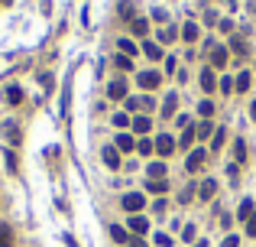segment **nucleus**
Returning a JSON list of instances; mask_svg holds the SVG:
<instances>
[{
  "instance_id": "obj_42",
  "label": "nucleus",
  "mask_w": 256,
  "mask_h": 247,
  "mask_svg": "<svg viewBox=\"0 0 256 247\" xmlns=\"http://www.w3.org/2000/svg\"><path fill=\"white\" fill-rule=\"evenodd\" d=\"M130 247H146V244H143V238H133V241H130Z\"/></svg>"
},
{
  "instance_id": "obj_8",
  "label": "nucleus",
  "mask_w": 256,
  "mask_h": 247,
  "mask_svg": "<svg viewBox=\"0 0 256 247\" xmlns=\"http://www.w3.org/2000/svg\"><path fill=\"white\" fill-rule=\"evenodd\" d=\"M107 98H114V101H124V98H127V82H110V88H107Z\"/></svg>"
},
{
  "instance_id": "obj_4",
  "label": "nucleus",
  "mask_w": 256,
  "mask_h": 247,
  "mask_svg": "<svg viewBox=\"0 0 256 247\" xmlns=\"http://www.w3.org/2000/svg\"><path fill=\"white\" fill-rule=\"evenodd\" d=\"M159 82H162V75H159V72H143V75H140V88H146V91L159 88Z\"/></svg>"
},
{
  "instance_id": "obj_11",
  "label": "nucleus",
  "mask_w": 256,
  "mask_h": 247,
  "mask_svg": "<svg viewBox=\"0 0 256 247\" xmlns=\"http://www.w3.org/2000/svg\"><path fill=\"white\" fill-rule=\"evenodd\" d=\"M146 189H149V192H156V195H165V192H169V182H165V179H149Z\"/></svg>"
},
{
  "instance_id": "obj_17",
  "label": "nucleus",
  "mask_w": 256,
  "mask_h": 247,
  "mask_svg": "<svg viewBox=\"0 0 256 247\" xmlns=\"http://www.w3.org/2000/svg\"><path fill=\"white\" fill-rule=\"evenodd\" d=\"M250 85H253V82H250V72H240V75H237V82H233V88H237V91H247Z\"/></svg>"
},
{
  "instance_id": "obj_33",
  "label": "nucleus",
  "mask_w": 256,
  "mask_h": 247,
  "mask_svg": "<svg viewBox=\"0 0 256 247\" xmlns=\"http://www.w3.org/2000/svg\"><path fill=\"white\" fill-rule=\"evenodd\" d=\"M136 150L146 156V153H153V143H149V140H140V143H136Z\"/></svg>"
},
{
  "instance_id": "obj_3",
  "label": "nucleus",
  "mask_w": 256,
  "mask_h": 247,
  "mask_svg": "<svg viewBox=\"0 0 256 247\" xmlns=\"http://www.w3.org/2000/svg\"><path fill=\"white\" fill-rule=\"evenodd\" d=\"M104 166H107V169H120V150L117 147H104Z\"/></svg>"
},
{
  "instance_id": "obj_22",
  "label": "nucleus",
  "mask_w": 256,
  "mask_h": 247,
  "mask_svg": "<svg viewBox=\"0 0 256 247\" xmlns=\"http://www.w3.org/2000/svg\"><path fill=\"white\" fill-rule=\"evenodd\" d=\"M117 150H124V153H127V150H133V137H130V133H120V137H117Z\"/></svg>"
},
{
  "instance_id": "obj_5",
  "label": "nucleus",
  "mask_w": 256,
  "mask_h": 247,
  "mask_svg": "<svg viewBox=\"0 0 256 247\" xmlns=\"http://www.w3.org/2000/svg\"><path fill=\"white\" fill-rule=\"evenodd\" d=\"M201 88H204V91H214V88H218V75H214V69H211V65H208V69H204L201 72Z\"/></svg>"
},
{
  "instance_id": "obj_37",
  "label": "nucleus",
  "mask_w": 256,
  "mask_h": 247,
  "mask_svg": "<svg viewBox=\"0 0 256 247\" xmlns=\"http://www.w3.org/2000/svg\"><path fill=\"white\" fill-rule=\"evenodd\" d=\"M179 199H182V205H185V202H192V199H194V189H185V192H182Z\"/></svg>"
},
{
  "instance_id": "obj_34",
  "label": "nucleus",
  "mask_w": 256,
  "mask_h": 247,
  "mask_svg": "<svg viewBox=\"0 0 256 247\" xmlns=\"http://www.w3.org/2000/svg\"><path fill=\"white\" fill-rule=\"evenodd\" d=\"M221 91H224V94L233 91V78H221Z\"/></svg>"
},
{
  "instance_id": "obj_43",
  "label": "nucleus",
  "mask_w": 256,
  "mask_h": 247,
  "mask_svg": "<svg viewBox=\"0 0 256 247\" xmlns=\"http://www.w3.org/2000/svg\"><path fill=\"white\" fill-rule=\"evenodd\" d=\"M250 114H253V121H256V101H253V108H250Z\"/></svg>"
},
{
  "instance_id": "obj_36",
  "label": "nucleus",
  "mask_w": 256,
  "mask_h": 247,
  "mask_svg": "<svg viewBox=\"0 0 256 247\" xmlns=\"http://www.w3.org/2000/svg\"><path fill=\"white\" fill-rule=\"evenodd\" d=\"M114 124H117V127H127V124H130V117H127V114H114Z\"/></svg>"
},
{
  "instance_id": "obj_10",
  "label": "nucleus",
  "mask_w": 256,
  "mask_h": 247,
  "mask_svg": "<svg viewBox=\"0 0 256 247\" xmlns=\"http://www.w3.org/2000/svg\"><path fill=\"white\" fill-rule=\"evenodd\" d=\"M130 231H133V234H146V231H149V221H146L143 215L130 218Z\"/></svg>"
},
{
  "instance_id": "obj_35",
  "label": "nucleus",
  "mask_w": 256,
  "mask_h": 247,
  "mask_svg": "<svg viewBox=\"0 0 256 247\" xmlns=\"http://www.w3.org/2000/svg\"><path fill=\"white\" fill-rule=\"evenodd\" d=\"M247 234H250V238H256V211H253V218L247 221Z\"/></svg>"
},
{
  "instance_id": "obj_7",
  "label": "nucleus",
  "mask_w": 256,
  "mask_h": 247,
  "mask_svg": "<svg viewBox=\"0 0 256 247\" xmlns=\"http://www.w3.org/2000/svg\"><path fill=\"white\" fill-rule=\"evenodd\" d=\"M156 150H159V156H169L172 150H175V140L165 137V133H159V140H156Z\"/></svg>"
},
{
  "instance_id": "obj_12",
  "label": "nucleus",
  "mask_w": 256,
  "mask_h": 247,
  "mask_svg": "<svg viewBox=\"0 0 256 247\" xmlns=\"http://www.w3.org/2000/svg\"><path fill=\"white\" fill-rule=\"evenodd\" d=\"M211 65H214V69H224L227 65V49H214V52H211Z\"/></svg>"
},
{
  "instance_id": "obj_29",
  "label": "nucleus",
  "mask_w": 256,
  "mask_h": 247,
  "mask_svg": "<svg viewBox=\"0 0 256 247\" xmlns=\"http://www.w3.org/2000/svg\"><path fill=\"white\" fill-rule=\"evenodd\" d=\"M7 137H10V143H20V127L16 124H7Z\"/></svg>"
},
{
  "instance_id": "obj_23",
  "label": "nucleus",
  "mask_w": 256,
  "mask_h": 247,
  "mask_svg": "<svg viewBox=\"0 0 256 247\" xmlns=\"http://www.w3.org/2000/svg\"><path fill=\"white\" fill-rule=\"evenodd\" d=\"M133 130H136V133H146L149 130V117H133Z\"/></svg>"
},
{
  "instance_id": "obj_9",
  "label": "nucleus",
  "mask_w": 256,
  "mask_h": 247,
  "mask_svg": "<svg viewBox=\"0 0 256 247\" xmlns=\"http://www.w3.org/2000/svg\"><path fill=\"white\" fill-rule=\"evenodd\" d=\"M130 30H133V36H146V33H149V23L143 20V16H133V20H130Z\"/></svg>"
},
{
  "instance_id": "obj_28",
  "label": "nucleus",
  "mask_w": 256,
  "mask_h": 247,
  "mask_svg": "<svg viewBox=\"0 0 256 247\" xmlns=\"http://www.w3.org/2000/svg\"><path fill=\"white\" fill-rule=\"evenodd\" d=\"M224 133H227V130H214V140H211V150H221V147H224V140H227Z\"/></svg>"
},
{
  "instance_id": "obj_31",
  "label": "nucleus",
  "mask_w": 256,
  "mask_h": 247,
  "mask_svg": "<svg viewBox=\"0 0 256 247\" xmlns=\"http://www.w3.org/2000/svg\"><path fill=\"white\" fill-rule=\"evenodd\" d=\"M233 52H237V59H243L247 55V42L243 39H233Z\"/></svg>"
},
{
  "instance_id": "obj_16",
  "label": "nucleus",
  "mask_w": 256,
  "mask_h": 247,
  "mask_svg": "<svg viewBox=\"0 0 256 247\" xmlns=\"http://www.w3.org/2000/svg\"><path fill=\"white\" fill-rule=\"evenodd\" d=\"M110 238H114L117 244H127L130 234H127V228H120V224H110Z\"/></svg>"
},
{
  "instance_id": "obj_19",
  "label": "nucleus",
  "mask_w": 256,
  "mask_h": 247,
  "mask_svg": "<svg viewBox=\"0 0 256 247\" xmlns=\"http://www.w3.org/2000/svg\"><path fill=\"white\" fill-rule=\"evenodd\" d=\"M194 137H198V133H194L192 127H185V133H182V140H179V147H182V150H188V147L194 143Z\"/></svg>"
},
{
  "instance_id": "obj_13",
  "label": "nucleus",
  "mask_w": 256,
  "mask_h": 247,
  "mask_svg": "<svg viewBox=\"0 0 256 247\" xmlns=\"http://www.w3.org/2000/svg\"><path fill=\"white\" fill-rule=\"evenodd\" d=\"M143 55L153 59V62H159V59H162V49L156 46V42H143Z\"/></svg>"
},
{
  "instance_id": "obj_20",
  "label": "nucleus",
  "mask_w": 256,
  "mask_h": 247,
  "mask_svg": "<svg viewBox=\"0 0 256 247\" xmlns=\"http://www.w3.org/2000/svg\"><path fill=\"white\" fill-rule=\"evenodd\" d=\"M233 160H237V163L247 160V143H243V140H237V143H233Z\"/></svg>"
},
{
  "instance_id": "obj_14",
  "label": "nucleus",
  "mask_w": 256,
  "mask_h": 247,
  "mask_svg": "<svg viewBox=\"0 0 256 247\" xmlns=\"http://www.w3.org/2000/svg\"><path fill=\"white\" fill-rule=\"evenodd\" d=\"M253 202H250V199H243L240 202V211H237V218H240V221H250V218H253Z\"/></svg>"
},
{
  "instance_id": "obj_18",
  "label": "nucleus",
  "mask_w": 256,
  "mask_h": 247,
  "mask_svg": "<svg viewBox=\"0 0 256 247\" xmlns=\"http://www.w3.org/2000/svg\"><path fill=\"white\" fill-rule=\"evenodd\" d=\"M149 176L153 179H165V163L159 160V163H149Z\"/></svg>"
},
{
  "instance_id": "obj_27",
  "label": "nucleus",
  "mask_w": 256,
  "mask_h": 247,
  "mask_svg": "<svg viewBox=\"0 0 256 247\" xmlns=\"http://www.w3.org/2000/svg\"><path fill=\"white\" fill-rule=\"evenodd\" d=\"M120 52H127V55H136V42H133V39H120Z\"/></svg>"
},
{
  "instance_id": "obj_2",
  "label": "nucleus",
  "mask_w": 256,
  "mask_h": 247,
  "mask_svg": "<svg viewBox=\"0 0 256 247\" xmlns=\"http://www.w3.org/2000/svg\"><path fill=\"white\" fill-rule=\"evenodd\" d=\"M120 205H124V208L133 215V211H140L143 205H146V199H143L140 192H130V195H124V199H120Z\"/></svg>"
},
{
  "instance_id": "obj_30",
  "label": "nucleus",
  "mask_w": 256,
  "mask_h": 247,
  "mask_svg": "<svg viewBox=\"0 0 256 247\" xmlns=\"http://www.w3.org/2000/svg\"><path fill=\"white\" fill-rule=\"evenodd\" d=\"M7 101H10V104H20V101H23V91H20V88H10V91H7Z\"/></svg>"
},
{
  "instance_id": "obj_21",
  "label": "nucleus",
  "mask_w": 256,
  "mask_h": 247,
  "mask_svg": "<svg viewBox=\"0 0 256 247\" xmlns=\"http://www.w3.org/2000/svg\"><path fill=\"white\" fill-rule=\"evenodd\" d=\"M175 108H179V98H175V94H169V98H165L162 114H165V117H172V114H175Z\"/></svg>"
},
{
  "instance_id": "obj_1",
  "label": "nucleus",
  "mask_w": 256,
  "mask_h": 247,
  "mask_svg": "<svg viewBox=\"0 0 256 247\" xmlns=\"http://www.w3.org/2000/svg\"><path fill=\"white\" fill-rule=\"evenodd\" d=\"M204 163H208V153H204V150H192V153H188V172H201Z\"/></svg>"
},
{
  "instance_id": "obj_24",
  "label": "nucleus",
  "mask_w": 256,
  "mask_h": 247,
  "mask_svg": "<svg viewBox=\"0 0 256 247\" xmlns=\"http://www.w3.org/2000/svg\"><path fill=\"white\" fill-rule=\"evenodd\" d=\"M117 69H120V72H130L133 69V59H130V55H117Z\"/></svg>"
},
{
  "instance_id": "obj_41",
  "label": "nucleus",
  "mask_w": 256,
  "mask_h": 247,
  "mask_svg": "<svg viewBox=\"0 0 256 247\" xmlns=\"http://www.w3.org/2000/svg\"><path fill=\"white\" fill-rule=\"evenodd\" d=\"M175 39V30H162V42H172Z\"/></svg>"
},
{
  "instance_id": "obj_32",
  "label": "nucleus",
  "mask_w": 256,
  "mask_h": 247,
  "mask_svg": "<svg viewBox=\"0 0 256 247\" xmlns=\"http://www.w3.org/2000/svg\"><path fill=\"white\" fill-rule=\"evenodd\" d=\"M198 111L208 117V114H214V104H211V101H201V104H198Z\"/></svg>"
},
{
  "instance_id": "obj_15",
  "label": "nucleus",
  "mask_w": 256,
  "mask_h": 247,
  "mask_svg": "<svg viewBox=\"0 0 256 247\" xmlns=\"http://www.w3.org/2000/svg\"><path fill=\"white\" fill-rule=\"evenodd\" d=\"M10 244H13V228L0 221V247H10Z\"/></svg>"
},
{
  "instance_id": "obj_38",
  "label": "nucleus",
  "mask_w": 256,
  "mask_h": 247,
  "mask_svg": "<svg viewBox=\"0 0 256 247\" xmlns=\"http://www.w3.org/2000/svg\"><path fill=\"white\" fill-rule=\"evenodd\" d=\"M156 244H159V247H172V238H165V234H159V238H156Z\"/></svg>"
},
{
  "instance_id": "obj_6",
  "label": "nucleus",
  "mask_w": 256,
  "mask_h": 247,
  "mask_svg": "<svg viewBox=\"0 0 256 247\" xmlns=\"http://www.w3.org/2000/svg\"><path fill=\"white\" fill-rule=\"evenodd\" d=\"M214 192H218V182H214V179H204L201 189H198V199L208 202V199H214Z\"/></svg>"
},
{
  "instance_id": "obj_39",
  "label": "nucleus",
  "mask_w": 256,
  "mask_h": 247,
  "mask_svg": "<svg viewBox=\"0 0 256 247\" xmlns=\"http://www.w3.org/2000/svg\"><path fill=\"white\" fill-rule=\"evenodd\" d=\"M221 247H240V238H224V244Z\"/></svg>"
},
{
  "instance_id": "obj_26",
  "label": "nucleus",
  "mask_w": 256,
  "mask_h": 247,
  "mask_svg": "<svg viewBox=\"0 0 256 247\" xmlns=\"http://www.w3.org/2000/svg\"><path fill=\"white\" fill-rule=\"evenodd\" d=\"M182 36H185L188 42H194V39H198V26H194V23H185V30H182Z\"/></svg>"
},
{
  "instance_id": "obj_40",
  "label": "nucleus",
  "mask_w": 256,
  "mask_h": 247,
  "mask_svg": "<svg viewBox=\"0 0 256 247\" xmlns=\"http://www.w3.org/2000/svg\"><path fill=\"white\" fill-rule=\"evenodd\" d=\"M140 108H143V111H153V108H156L153 98H143V101H140Z\"/></svg>"
},
{
  "instance_id": "obj_25",
  "label": "nucleus",
  "mask_w": 256,
  "mask_h": 247,
  "mask_svg": "<svg viewBox=\"0 0 256 247\" xmlns=\"http://www.w3.org/2000/svg\"><path fill=\"white\" fill-rule=\"evenodd\" d=\"M194 133H198V137H201V140H208L211 133H214V130H211V121H201V124H198V130H194Z\"/></svg>"
}]
</instances>
